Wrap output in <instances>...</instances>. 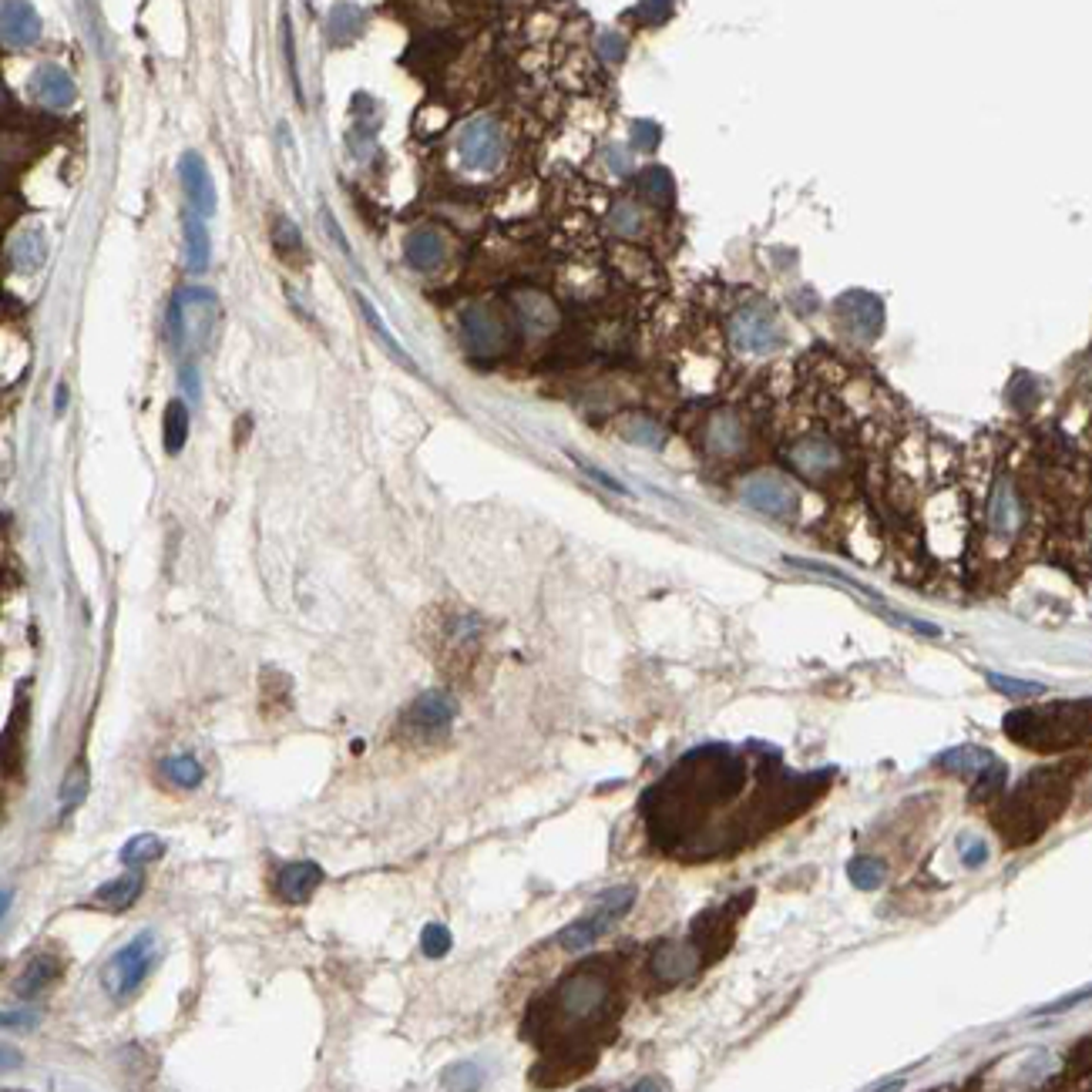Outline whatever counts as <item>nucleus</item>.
<instances>
[{"label":"nucleus","mask_w":1092,"mask_h":1092,"mask_svg":"<svg viewBox=\"0 0 1092 1092\" xmlns=\"http://www.w3.org/2000/svg\"><path fill=\"white\" fill-rule=\"evenodd\" d=\"M672 14V0H639L635 4V17L643 24H663Z\"/></svg>","instance_id":"obj_43"},{"label":"nucleus","mask_w":1092,"mask_h":1092,"mask_svg":"<svg viewBox=\"0 0 1092 1092\" xmlns=\"http://www.w3.org/2000/svg\"><path fill=\"white\" fill-rule=\"evenodd\" d=\"M985 680H989L992 689H998V693H1005V696H1042V693H1046V686H1042V682L1009 680V676H998V672H985Z\"/></svg>","instance_id":"obj_38"},{"label":"nucleus","mask_w":1092,"mask_h":1092,"mask_svg":"<svg viewBox=\"0 0 1092 1092\" xmlns=\"http://www.w3.org/2000/svg\"><path fill=\"white\" fill-rule=\"evenodd\" d=\"M141 884H145V878H141L138 867H132L128 874H121V878H115V881H108V884L98 887V891L91 894V904H98V908H104V911H125L138 901Z\"/></svg>","instance_id":"obj_20"},{"label":"nucleus","mask_w":1092,"mask_h":1092,"mask_svg":"<svg viewBox=\"0 0 1092 1092\" xmlns=\"http://www.w3.org/2000/svg\"><path fill=\"white\" fill-rule=\"evenodd\" d=\"M152 961H155V935L152 931H138V935L128 941L125 948L111 955L101 968V985L111 998H132L135 992L145 985L148 972H152Z\"/></svg>","instance_id":"obj_6"},{"label":"nucleus","mask_w":1092,"mask_h":1092,"mask_svg":"<svg viewBox=\"0 0 1092 1092\" xmlns=\"http://www.w3.org/2000/svg\"><path fill=\"white\" fill-rule=\"evenodd\" d=\"M1005 737L1039 753L1079 750L1092 743V696L1048 706H1026L1005 717Z\"/></svg>","instance_id":"obj_2"},{"label":"nucleus","mask_w":1092,"mask_h":1092,"mask_svg":"<svg viewBox=\"0 0 1092 1092\" xmlns=\"http://www.w3.org/2000/svg\"><path fill=\"white\" fill-rule=\"evenodd\" d=\"M454 152L471 172H495L504 158V138L501 128L491 118H471L461 125L458 138H454Z\"/></svg>","instance_id":"obj_7"},{"label":"nucleus","mask_w":1092,"mask_h":1092,"mask_svg":"<svg viewBox=\"0 0 1092 1092\" xmlns=\"http://www.w3.org/2000/svg\"><path fill=\"white\" fill-rule=\"evenodd\" d=\"M622 437L632 444H643V447H663L665 444V430L649 417H626L622 421Z\"/></svg>","instance_id":"obj_34"},{"label":"nucleus","mask_w":1092,"mask_h":1092,"mask_svg":"<svg viewBox=\"0 0 1092 1092\" xmlns=\"http://www.w3.org/2000/svg\"><path fill=\"white\" fill-rule=\"evenodd\" d=\"M189 441V407L182 400H172L165 407V450L169 454H178Z\"/></svg>","instance_id":"obj_32"},{"label":"nucleus","mask_w":1092,"mask_h":1092,"mask_svg":"<svg viewBox=\"0 0 1092 1092\" xmlns=\"http://www.w3.org/2000/svg\"><path fill=\"white\" fill-rule=\"evenodd\" d=\"M363 24H367V17H363L360 8H354V4H337V8L330 10V17H326V37H330V45H350V41H356V37L363 34Z\"/></svg>","instance_id":"obj_25"},{"label":"nucleus","mask_w":1092,"mask_h":1092,"mask_svg":"<svg viewBox=\"0 0 1092 1092\" xmlns=\"http://www.w3.org/2000/svg\"><path fill=\"white\" fill-rule=\"evenodd\" d=\"M989 521H992V532L1002 535V538H1009V535L1015 532V524H1019V504H1015L1009 481H1002V484L995 487V495H992Z\"/></svg>","instance_id":"obj_28"},{"label":"nucleus","mask_w":1092,"mask_h":1092,"mask_svg":"<svg viewBox=\"0 0 1092 1092\" xmlns=\"http://www.w3.org/2000/svg\"><path fill=\"white\" fill-rule=\"evenodd\" d=\"M521 319H524V326H528V330L545 333V330H552V326H555V306L548 303L545 296L528 293V296H521Z\"/></svg>","instance_id":"obj_33"},{"label":"nucleus","mask_w":1092,"mask_h":1092,"mask_svg":"<svg viewBox=\"0 0 1092 1092\" xmlns=\"http://www.w3.org/2000/svg\"><path fill=\"white\" fill-rule=\"evenodd\" d=\"M215 317H219V300L215 293L199 286L178 289L172 300V340L175 350L185 356L206 350L209 337H212Z\"/></svg>","instance_id":"obj_4"},{"label":"nucleus","mask_w":1092,"mask_h":1092,"mask_svg":"<svg viewBox=\"0 0 1092 1092\" xmlns=\"http://www.w3.org/2000/svg\"><path fill=\"white\" fill-rule=\"evenodd\" d=\"M182 232H185V269H189V273H206L209 256H212V246H209V232H206V215H199L195 209H185Z\"/></svg>","instance_id":"obj_19"},{"label":"nucleus","mask_w":1092,"mask_h":1092,"mask_svg":"<svg viewBox=\"0 0 1092 1092\" xmlns=\"http://www.w3.org/2000/svg\"><path fill=\"white\" fill-rule=\"evenodd\" d=\"M158 774H162L165 783L178 790H195L202 783V763L195 760L192 753H172L158 763Z\"/></svg>","instance_id":"obj_26"},{"label":"nucleus","mask_w":1092,"mask_h":1092,"mask_svg":"<svg viewBox=\"0 0 1092 1092\" xmlns=\"http://www.w3.org/2000/svg\"><path fill=\"white\" fill-rule=\"evenodd\" d=\"M790 464L797 467L800 474H807V478H824V474H830L841 464V458H837V450L830 441H824V437H807V441H800L797 447L790 450Z\"/></svg>","instance_id":"obj_18"},{"label":"nucleus","mask_w":1092,"mask_h":1092,"mask_svg":"<svg viewBox=\"0 0 1092 1092\" xmlns=\"http://www.w3.org/2000/svg\"><path fill=\"white\" fill-rule=\"evenodd\" d=\"M632 904H635V887H612V891L602 894L578 921H572L569 928H561L558 945L565 948V952H585V948L595 945L602 935H609V931L628 915Z\"/></svg>","instance_id":"obj_5"},{"label":"nucleus","mask_w":1092,"mask_h":1092,"mask_svg":"<svg viewBox=\"0 0 1092 1092\" xmlns=\"http://www.w3.org/2000/svg\"><path fill=\"white\" fill-rule=\"evenodd\" d=\"M578 467H582V471L589 474V478H595L602 487H609V491H619V495H628L626 484H619V481H615V478H609L606 471H598V467H592V464H582V461H578Z\"/></svg>","instance_id":"obj_49"},{"label":"nucleus","mask_w":1092,"mask_h":1092,"mask_svg":"<svg viewBox=\"0 0 1092 1092\" xmlns=\"http://www.w3.org/2000/svg\"><path fill=\"white\" fill-rule=\"evenodd\" d=\"M461 340L467 354L474 356H498L508 347V323L498 310L484 303H474L461 310Z\"/></svg>","instance_id":"obj_8"},{"label":"nucleus","mask_w":1092,"mask_h":1092,"mask_svg":"<svg viewBox=\"0 0 1092 1092\" xmlns=\"http://www.w3.org/2000/svg\"><path fill=\"white\" fill-rule=\"evenodd\" d=\"M961 861L968 867H982L989 861V844L985 841H961Z\"/></svg>","instance_id":"obj_47"},{"label":"nucleus","mask_w":1092,"mask_h":1092,"mask_svg":"<svg viewBox=\"0 0 1092 1092\" xmlns=\"http://www.w3.org/2000/svg\"><path fill=\"white\" fill-rule=\"evenodd\" d=\"M30 88H34L37 101L47 104V108H71L74 98H78V88H74L71 74L58 64H41L30 78Z\"/></svg>","instance_id":"obj_17"},{"label":"nucleus","mask_w":1092,"mask_h":1092,"mask_svg":"<svg viewBox=\"0 0 1092 1092\" xmlns=\"http://www.w3.org/2000/svg\"><path fill=\"white\" fill-rule=\"evenodd\" d=\"M421 952L428 958H444L450 952V931L444 924H428L421 931Z\"/></svg>","instance_id":"obj_41"},{"label":"nucleus","mask_w":1092,"mask_h":1092,"mask_svg":"<svg viewBox=\"0 0 1092 1092\" xmlns=\"http://www.w3.org/2000/svg\"><path fill=\"white\" fill-rule=\"evenodd\" d=\"M182 384H185V391H189V397H199V376H195L192 360L182 363Z\"/></svg>","instance_id":"obj_50"},{"label":"nucleus","mask_w":1092,"mask_h":1092,"mask_svg":"<svg viewBox=\"0 0 1092 1092\" xmlns=\"http://www.w3.org/2000/svg\"><path fill=\"white\" fill-rule=\"evenodd\" d=\"M323 219H326V229H330L333 243L340 246V249H343V252H347V256H350V243H347V236H343V232H340V226H337V222H333V215H330V212H323Z\"/></svg>","instance_id":"obj_51"},{"label":"nucleus","mask_w":1092,"mask_h":1092,"mask_svg":"<svg viewBox=\"0 0 1092 1092\" xmlns=\"http://www.w3.org/2000/svg\"><path fill=\"white\" fill-rule=\"evenodd\" d=\"M441 1085H447V1089H474V1085H481V1069L474 1063H454L444 1069Z\"/></svg>","instance_id":"obj_40"},{"label":"nucleus","mask_w":1092,"mask_h":1092,"mask_svg":"<svg viewBox=\"0 0 1092 1092\" xmlns=\"http://www.w3.org/2000/svg\"><path fill=\"white\" fill-rule=\"evenodd\" d=\"M454 713H458V706H454V700H450L447 693H441V689H430V693L417 696V700L410 702V709L404 713V733L413 739H434L441 737V733H447V726L454 723Z\"/></svg>","instance_id":"obj_10"},{"label":"nucleus","mask_w":1092,"mask_h":1092,"mask_svg":"<svg viewBox=\"0 0 1092 1092\" xmlns=\"http://www.w3.org/2000/svg\"><path fill=\"white\" fill-rule=\"evenodd\" d=\"M730 340L733 347L743 350V354H774V350L780 347L783 333L770 310H763V306H743V310H737L730 319Z\"/></svg>","instance_id":"obj_9"},{"label":"nucleus","mask_w":1092,"mask_h":1092,"mask_svg":"<svg viewBox=\"0 0 1092 1092\" xmlns=\"http://www.w3.org/2000/svg\"><path fill=\"white\" fill-rule=\"evenodd\" d=\"M595 51H598V58L602 61H609V64H619L622 58H626V37L622 34H615V30H602V34H598V41H595Z\"/></svg>","instance_id":"obj_42"},{"label":"nucleus","mask_w":1092,"mask_h":1092,"mask_svg":"<svg viewBox=\"0 0 1092 1092\" xmlns=\"http://www.w3.org/2000/svg\"><path fill=\"white\" fill-rule=\"evenodd\" d=\"M702 441H706L709 454L717 458H733L739 454L746 444V428L733 410H719L706 421V430H702Z\"/></svg>","instance_id":"obj_15"},{"label":"nucleus","mask_w":1092,"mask_h":1092,"mask_svg":"<svg viewBox=\"0 0 1092 1092\" xmlns=\"http://www.w3.org/2000/svg\"><path fill=\"white\" fill-rule=\"evenodd\" d=\"M10 269H17V273H34L41 263H45L47 256V243H45V232L41 229H27L21 232V236L10 243Z\"/></svg>","instance_id":"obj_23"},{"label":"nucleus","mask_w":1092,"mask_h":1092,"mask_svg":"<svg viewBox=\"0 0 1092 1092\" xmlns=\"http://www.w3.org/2000/svg\"><path fill=\"white\" fill-rule=\"evenodd\" d=\"M37 1026V1011L34 1009H21V1011H4V1028L10 1032H30Z\"/></svg>","instance_id":"obj_45"},{"label":"nucleus","mask_w":1092,"mask_h":1092,"mask_svg":"<svg viewBox=\"0 0 1092 1092\" xmlns=\"http://www.w3.org/2000/svg\"><path fill=\"white\" fill-rule=\"evenodd\" d=\"M1089 998H1092V985H1089V989H1083V992H1072L1069 998H1059V1002H1052V1005H1042L1039 1015H1056V1011H1065V1009H1072V1005H1079V1002H1089Z\"/></svg>","instance_id":"obj_48"},{"label":"nucleus","mask_w":1092,"mask_h":1092,"mask_svg":"<svg viewBox=\"0 0 1092 1092\" xmlns=\"http://www.w3.org/2000/svg\"><path fill=\"white\" fill-rule=\"evenodd\" d=\"M178 178H182L185 199L199 215H215V206H219V195H215L212 175H209V165L199 152H185L178 158Z\"/></svg>","instance_id":"obj_13"},{"label":"nucleus","mask_w":1092,"mask_h":1092,"mask_svg":"<svg viewBox=\"0 0 1092 1092\" xmlns=\"http://www.w3.org/2000/svg\"><path fill=\"white\" fill-rule=\"evenodd\" d=\"M356 306H360V313H363V319H367V323H370V330H373L376 337H380V343H384V347H387V354H391V356H397V360L404 363L407 370H417V363L410 360V354H407V350L400 347V343H397V337H393V333L387 330V323H384V319H380V313H376V306L370 303V300H367V296H363V293H356Z\"/></svg>","instance_id":"obj_29"},{"label":"nucleus","mask_w":1092,"mask_h":1092,"mask_svg":"<svg viewBox=\"0 0 1092 1092\" xmlns=\"http://www.w3.org/2000/svg\"><path fill=\"white\" fill-rule=\"evenodd\" d=\"M273 243L276 249L282 252V256H296V252L303 249V239H300V229H296V222L286 219V215H280L273 226Z\"/></svg>","instance_id":"obj_39"},{"label":"nucleus","mask_w":1092,"mask_h":1092,"mask_svg":"<svg viewBox=\"0 0 1092 1092\" xmlns=\"http://www.w3.org/2000/svg\"><path fill=\"white\" fill-rule=\"evenodd\" d=\"M615 978L602 968V961L578 965L548 992V998L538 1005L541 1019H535L538 1039L565 1042L572 1048H589L595 1039H602L609 1022H615L619 1005H615Z\"/></svg>","instance_id":"obj_1"},{"label":"nucleus","mask_w":1092,"mask_h":1092,"mask_svg":"<svg viewBox=\"0 0 1092 1092\" xmlns=\"http://www.w3.org/2000/svg\"><path fill=\"white\" fill-rule=\"evenodd\" d=\"M609 226H612V232H619V236H639L643 232V212L632 206V202H619V206L612 209V215H609Z\"/></svg>","instance_id":"obj_37"},{"label":"nucleus","mask_w":1092,"mask_h":1092,"mask_svg":"<svg viewBox=\"0 0 1092 1092\" xmlns=\"http://www.w3.org/2000/svg\"><path fill=\"white\" fill-rule=\"evenodd\" d=\"M639 192H643L646 202H652V206H669L672 195H676V189H672V175L665 169H659V165H652V169H646L643 175H639Z\"/></svg>","instance_id":"obj_31"},{"label":"nucleus","mask_w":1092,"mask_h":1092,"mask_svg":"<svg viewBox=\"0 0 1092 1092\" xmlns=\"http://www.w3.org/2000/svg\"><path fill=\"white\" fill-rule=\"evenodd\" d=\"M404 259L413 269L421 273H430L444 263V239L441 232L434 229H413L410 236L404 239Z\"/></svg>","instance_id":"obj_21"},{"label":"nucleus","mask_w":1092,"mask_h":1092,"mask_svg":"<svg viewBox=\"0 0 1092 1092\" xmlns=\"http://www.w3.org/2000/svg\"><path fill=\"white\" fill-rule=\"evenodd\" d=\"M739 498L750 504L753 511H760L767 518H790L800 508L797 491L776 474H753L739 487Z\"/></svg>","instance_id":"obj_11"},{"label":"nucleus","mask_w":1092,"mask_h":1092,"mask_svg":"<svg viewBox=\"0 0 1092 1092\" xmlns=\"http://www.w3.org/2000/svg\"><path fill=\"white\" fill-rule=\"evenodd\" d=\"M989 763H995V756H992L989 750H982V746H958V750L941 753L935 760V767L958 776H978Z\"/></svg>","instance_id":"obj_24"},{"label":"nucleus","mask_w":1092,"mask_h":1092,"mask_svg":"<svg viewBox=\"0 0 1092 1092\" xmlns=\"http://www.w3.org/2000/svg\"><path fill=\"white\" fill-rule=\"evenodd\" d=\"M663 132H659L656 121H635L632 125V148L635 152H652L659 145Z\"/></svg>","instance_id":"obj_44"},{"label":"nucleus","mask_w":1092,"mask_h":1092,"mask_svg":"<svg viewBox=\"0 0 1092 1092\" xmlns=\"http://www.w3.org/2000/svg\"><path fill=\"white\" fill-rule=\"evenodd\" d=\"M0 30H4V45L8 47H30L41 37V17H37V10L30 8L27 0H4Z\"/></svg>","instance_id":"obj_14"},{"label":"nucleus","mask_w":1092,"mask_h":1092,"mask_svg":"<svg viewBox=\"0 0 1092 1092\" xmlns=\"http://www.w3.org/2000/svg\"><path fill=\"white\" fill-rule=\"evenodd\" d=\"M84 797H88V767L78 763V767L67 770V776H64V787H61V807H64V810H74Z\"/></svg>","instance_id":"obj_36"},{"label":"nucleus","mask_w":1092,"mask_h":1092,"mask_svg":"<svg viewBox=\"0 0 1092 1092\" xmlns=\"http://www.w3.org/2000/svg\"><path fill=\"white\" fill-rule=\"evenodd\" d=\"M606 165L615 172V175H628V172H632V155H628L622 145H609L606 148Z\"/></svg>","instance_id":"obj_46"},{"label":"nucleus","mask_w":1092,"mask_h":1092,"mask_svg":"<svg viewBox=\"0 0 1092 1092\" xmlns=\"http://www.w3.org/2000/svg\"><path fill=\"white\" fill-rule=\"evenodd\" d=\"M1069 787L1072 783L1065 770H1035L1011 793V800L1005 804V817H998V827L1009 834L1011 844L1035 841L1063 813L1065 800H1069Z\"/></svg>","instance_id":"obj_3"},{"label":"nucleus","mask_w":1092,"mask_h":1092,"mask_svg":"<svg viewBox=\"0 0 1092 1092\" xmlns=\"http://www.w3.org/2000/svg\"><path fill=\"white\" fill-rule=\"evenodd\" d=\"M847 878L854 881L861 891H874V887L884 884L887 867L881 861H874V857H854V861L847 864Z\"/></svg>","instance_id":"obj_35"},{"label":"nucleus","mask_w":1092,"mask_h":1092,"mask_svg":"<svg viewBox=\"0 0 1092 1092\" xmlns=\"http://www.w3.org/2000/svg\"><path fill=\"white\" fill-rule=\"evenodd\" d=\"M323 884V867L313 861H293L286 864L276 878V887H280V898L286 904H303V901L313 898V891Z\"/></svg>","instance_id":"obj_16"},{"label":"nucleus","mask_w":1092,"mask_h":1092,"mask_svg":"<svg viewBox=\"0 0 1092 1092\" xmlns=\"http://www.w3.org/2000/svg\"><path fill=\"white\" fill-rule=\"evenodd\" d=\"M702 965V945L700 941H659L649 955V972L656 974L663 985H676L689 974H696Z\"/></svg>","instance_id":"obj_12"},{"label":"nucleus","mask_w":1092,"mask_h":1092,"mask_svg":"<svg viewBox=\"0 0 1092 1092\" xmlns=\"http://www.w3.org/2000/svg\"><path fill=\"white\" fill-rule=\"evenodd\" d=\"M844 303L854 306L850 319H854V326H857V333H861V337H878L881 326H884V306H881L878 296H871V293H847V296H844Z\"/></svg>","instance_id":"obj_27"},{"label":"nucleus","mask_w":1092,"mask_h":1092,"mask_svg":"<svg viewBox=\"0 0 1092 1092\" xmlns=\"http://www.w3.org/2000/svg\"><path fill=\"white\" fill-rule=\"evenodd\" d=\"M165 854V841L158 834H138L121 847V864L125 867H145Z\"/></svg>","instance_id":"obj_30"},{"label":"nucleus","mask_w":1092,"mask_h":1092,"mask_svg":"<svg viewBox=\"0 0 1092 1092\" xmlns=\"http://www.w3.org/2000/svg\"><path fill=\"white\" fill-rule=\"evenodd\" d=\"M61 974V965L58 958H51V955H37V958L27 961V968L21 972V978L14 982V992L21 998H37L45 995L47 989L54 985V978Z\"/></svg>","instance_id":"obj_22"}]
</instances>
